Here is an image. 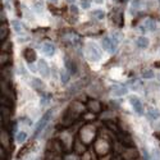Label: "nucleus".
<instances>
[{"label": "nucleus", "mask_w": 160, "mask_h": 160, "mask_svg": "<svg viewBox=\"0 0 160 160\" xmlns=\"http://www.w3.org/2000/svg\"><path fill=\"white\" fill-rule=\"evenodd\" d=\"M152 160H160V152L158 150H154L152 151Z\"/></svg>", "instance_id": "f3484780"}, {"label": "nucleus", "mask_w": 160, "mask_h": 160, "mask_svg": "<svg viewBox=\"0 0 160 160\" xmlns=\"http://www.w3.org/2000/svg\"><path fill=\"white\" fill-rule=\"evenodd\" d=\"M41 104H42V105L47 104V98H42V99H41Z\"/></svg>", "instance_id": "412c9836"}, {"label": "nucleus", "mask_w": 160, "mask_h": 160, "mask_svg": "<svg viewBox=\"0 0 160 160\" xmlns=\"http://www.w3.org/2000/svg\"><path fill=\"white\" fill-rule=\"evenodd\" d=\"M68 2H69V3H74L76 0H68Z\"/></svg>", "instance_id": "b1692460"}, {"label": "nucleus", "mask_w": 160, "mask_h": 160, "mask_svg": "<svg viewBox=\"0 0 160 160\" xmlns=\"http://www.w3.org/2000/svg\"><path fill=\"white\" fill-rule=\"evenodd\" d=\"M37 71L40 72V74L44 77V78H49L50 76V68L47 65V63L44 60V59H40L37 63Z\"/></svg>", "instance_id": "20e7f679"}, {"label": "nucleus", "mask_w": 160, "mask_h": 160, "mask_svg": "<svg viewBox=\"0 0 160 160\" xmlns=\"http://www.w3.org/2000/svg\"><path fill=\"white\" fill-rule=\"evenodd\" d=\"M143 26L146 27V30L150 32H154L156 30V23H155V21H152V19H146V21L143 22Z\"/></svg>", "instance_id": "9d476101"}, {"label": "nucleus", "mask_w": 160, "mask_h": 160, "mask_svg": "<svg viewBox=\"0 0 160 160\" xmlns=\"http://www.w3.org/2000/svg\"><path fill=\"white\" fill-rule=\"evenodd\" d=\"M145 160H149V158H147V152H145Z\"/></svg>", "instance_id": "5701e85b"}, {"label": "nucleus", "mask_w": 160, "mask_h": 160, "mask_svg": "<svg viewBox=\"0 0 160 160\" xmlns=\"http://www.w3.org/2000/svg\"><path fill=\"white\" fill-rule=\"evenodd\" d=\"M104 0H95V3H98V4H103Z\"/></svg>", "instance_id": "4be33fe9"}, {"label": "nucleus", "mask_w": 160, "mask_h": 160, "mask_svg": "<svg viewBox=\"0 0 160 160\" xmlns=\"http://www.w3.org/2000/svg\"><path fill=\"white\" fill-rule=\"evenodd\" d=\"M86 56L89 58L91 62H100L101 58H103V54L99 49V46L94 42H89L86 45Z\"/></svg>", "instance_id": "f257e3e1"}, {"label": "nucleus", "mask_w": 160, "mask_h": 160, "mask_svg": "<svg viewBox=\"0 0 160 160\" xmlns=\"http://www.w3.org/2000/svg\"><path fill=\"white\" fill-rule=\"evenodd\" d=\"M12 27H13V31L16 33H18V35H21V33L23 32V25L21 23V21H18V19H13Z\"/></svg>", "instance_id": "1a4fd4ad"}, {"label": "nucleus", "mask_w": 160, "mask_h": 160, "mask_svg": "<svg viewBox=\"0 0 160 160\" xmlns=\"http://www.w3.org/2000/svg\"><path fill=\"white\" fill-rule=\"evenodd\" d=\"M149 38L146 36H140L137 40H136V45H137L140 49H146V47L149 46Z\"/></svg>", "instance_id": "6e6552de"}, {"label": "nucleus", "mask_w": 160, "mask_h": 160, "mask_svg": "<svg viewBox=\"0 0 160 160\" xmlns=\"http://www.w3.org/2000/svg\"><path fill=\"white\" fill-rule=\"evenodd\" d=\"M50 2H56V0H50Z\"/></svg>", "instance_id": "393cba45"}, {"label": "nucleus", "mask_w": 160, "mask_h": 160, "mask_svg": "<svg viewBox=\"0 0 160 160\" xmlns=\"http://www.w3.org/2000/svg\"><path fill=\"white\" fill-rule=\"evenodd\" d=\"M159 78H160V76H159Z\"/></svg>", "instance_id": "a878e982"}, {"label": "nucleus", "mask_w": 160, "mask_h": 160, "mask_svg": "<svg viewBox=\"0 0 160 160\" xmlns=\"http://www.w3.org/2000/svg\"><path fill=\"white\" fill-rule=\"evenodd\" d=\"M101 44H103V47H104L106 51H109V53H114L115 51V47H117V45H115L114 41L111 40L110 36L104 37L103 41H101Z\"/></svg>", "instance_id": "39448f33"}, {"label": "nucleus", "mask_w": 160, "mask_h": 160, "mask_svg": "<svg viewBox=\"0 0 160 160\" xmlns=\"http://www.w3.org/2000/svg\"><path fill=\"white\" fill-rule=\"evenodd\" d=\"M51 113H53V110H49V111H46L45 113V115L41 118V120L38 122V124H37V127H36V131H35V136H38L41 133V131L46 127V124H47V122H49V119H50V117H51Z\"/></svg>", "instance_id": "7ed1b4c3"}, {"label": "nucleus", "mask_w": 160, "mask_h": 160, "mask_svg": "<svg viewBox=\"0 0 160 160\" xmlns=\"http://www.w3.org/2000/svg\"><path fill=\"white\" fill-rule=\"evenodd\" d=\"M60 81L63 82V83H67V82L69 81V72H68L67 69H63L60 72Z\"/></svg>", "instance_id": "ddd939ff"}, {"label": "nucleus", "mask_w": 160, "mask_h": 160, "mask_svg": "<svg viewBox=\"0 0 160 160\" xmlns=\"http://www.w3.org/2000/svg\"><path fill=\"white\" fill-rule=\"evenodd\" d=\"M81 7L83 9H89L91 7V2L90 0H81Z\"/></svg>", "instance_id": "2eb2a0df"}, {"label": "nucleus", "mask_w": 160, "mask_h": 160, "mask_svg": "<svg viewBox=\"0 0 160 160\" xmlns=\"http://www.w3.org/2000/svg\"><path fill=\"white\" fill-rule=\"evenodd\" d=\"M111 94H113L114 96H123L127 94V87L125 86H122V85H114L111 86Z\"/></svg>", "instance_id": "0eeeda50"}, {"label": "nucleus", "mask_w": 160, "mask_h": 160, "mask_svg": "<svg viewBox=\"0 0 160 160\" xmlns=\"http://www.w3.org/2000/svg\"><path fill=\"white\" fill-rule=\"evenodd\" d=\"M92 16L96 17L98 19H103V18L105 17V13H104L103 9H96V11L92 12Z\"/></svg>", "instance_id": "4468645a"}, {"label": "nucleus", "mask_w": 160, "mask_h": 160, "mask_svg": "<svg viewBox=\"0 0 160 160\" xmlns=\"http://www.w3.org/2000/svg\"><path fill=\"white\" fill-rule=\"evenodd\" d=\"M42 53H44V54H45L46 56L51 58V56L55 55L56 47H55L54 44H51V42H45V44L42 45Z\"/></svg>", "instance_id": "423d86ee"}, {"label": "nucleus", "mask_w": 160, "mask_h": 160, "mask_svg": "<svg viewBox=\"0 0 160 160\" xmlns=\"http://www.w3.org/2000/svg\"><path fill=\"white\" fill-rule=\"evenodd\" d=\"M129 104L132 105V108L133 110L137 113L138 115H142L143 114V106H142V103H141V100H140L136 95H131L129 96Z\"/></svg>", "instance_id": "f03ea898"}, {"label": "nucleus", "mask_w": 160, "mask_h": 160, "mask_svg": "<svg viewBox=\"0 0 160 160\" xmlns=\"http://www.w3.org/2000/svg\"><path fill=\"white\" fill-rule=\"evenodd\" d=\"M142 77H143V78H146V80L154 78V72H151V71H146V72H143Z\"/></svg>", "instance_id": "dca6fc26"}, {"label": "nucleus", "mask_w": 160, "mask_h": 160, "mask_svg": "<svg viewBox=\"0 0 160 160\" xmlns=\"http://www.w3.org/2000/svg\"><path fill=\"white\" fill-rule=\"evenodd\" d=\"M71 11H72V13L77 14V13H78V8H77L76 5H72V7H71Z\"/></svg>", "instance_id": "aec40b11"}, {"label": "nucleus", "mask_w": 160, "mask_h": 160, "mask_svg": "<svg viewBox=\"0 0 160 160\" xmlns=\"http://www.w3.org/2000/svg\"><path fill=\"white\" fill-rule=\"evenodd\" d=\"M33 9H37L36 12H37V13H40V12L42 11V7L40 5V4H35V5H33Z\"/></svg>", "instance_id": "6ab92c4d"}, {"label": "nucleus", "mask_w": 160, "mask_h": 160, "mask_svg": "<svg viewBox=\"0 0 160 160\" xmlns=\"http://www.w3.org/2000/svg\"><path fill=\"white\" fill-rule=\"evenodd\" d=\"M27 137H28L27 132H25V131H21V132H18V134H17V142L18 143H23L27 140Z\"/></svg>", "instance_id": "f8f14e48"}, {"label": "nucleus", "mask_w": 160, "mask_h": 160, "mask_svg": "<svg viewBox=\"0 0 160 160\" xmlns=\"http://www.w3.org/2000/svg\"><path fill=\"white\" fill-rule=\"evenodd\" d=\"M149 118L150 119H152V120H156L159 117H160V111L158 109H155V108H149Z\"/></svg>", "instance_id": "9b49d317"}, {"label": "nucleus", "mask_w": 160, "mask_h": 160, "mask_svg": "<svg viewBox=\"0 0 160 160\" xmlns=\"http://www.w3.org/2000/svg\"><path fill=\"white\" fill-rule=\"evenodd\" d=\"M32 85L35 86V87H41V86H42L41 82H40V80H33V81H32Z\"/></svg>", "instance_id": "a211bd4d"}]
</instances>
